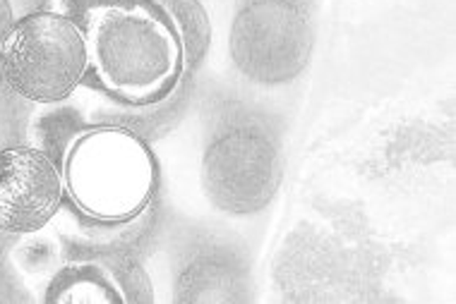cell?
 Masks as SVG:
<instances>
[{
	"mask_svg": "<svg viewBox=\"0 0 456 304\" xmlns=\"http://www.w3.org/2000/svg\"><path fill=\"white\" fill-rule=\"evenodd\" d=\"M89 68L110 96L151 106L181 84L185 34L159 0H110L87 12Z\"/></svg>",
	"mask_w": 456,
	"mask_h": 304,
	"instance_id": "1",
	"label": "cell"
},
{
	"mask_svg": "<svg viewBox=\"0 0 456 304\" xmlns=\"http://www.w3.org/2000/svg\"><path fill=\"white\" fill-rule=\"evenodd\" d=\"M65 196L99 223H127L150 209L159 188V161L140 134L118 125L82 130L63 151Z\"/></svg>",
	"mask_w": 456,
	"mask_h": 304,
	"instance_id": "2",
	"label": "cell"
},
{
	"mask_svg": "<svg viewBox=\"0 0 456 304\" xmlns=\"http://www.w3.org/2000/svg\"><path fill=\"white\" fill-rule=\"evenodd\" d=\"M0 70L10 89L27 101H65L89 70L85 29L51 10L22 17L0 46Z\"/></svg>",
	"mask_w": 456,
	"mask_h": 304,
	"instance_id": "3",
	"label": "cell"
},
{
	"mask_svg": "<svg viewBox=\"0 0 456 304\" xmlns=\"http://www.w3.org/2000/svg\"><path fill=\"white\" fill-rule=\"evenodd\" d=\"M65 185L46 151L8 147L0 151V230L32 235L61 211Z\"/></svg>",
	"mask_w": 456,
	"mask_h": 304,
	"instance_id": "4",
	"label": "cell"
},
{
	"mask_svg": "<svg viewBox=\"0 0 456 304\" xmlns=\"http://www.w3.org/2000/svg\"><path fill=\"white\" fill-rule=\"evenodd\" d=\"M150 292V281L133 261H79L55 273L46 302H130Z\"/></svg>",
	"mask_w": 456,
	"mask_h": 304,
	"instance_id": "5",
	"label": "cell"
}]
</instances>
